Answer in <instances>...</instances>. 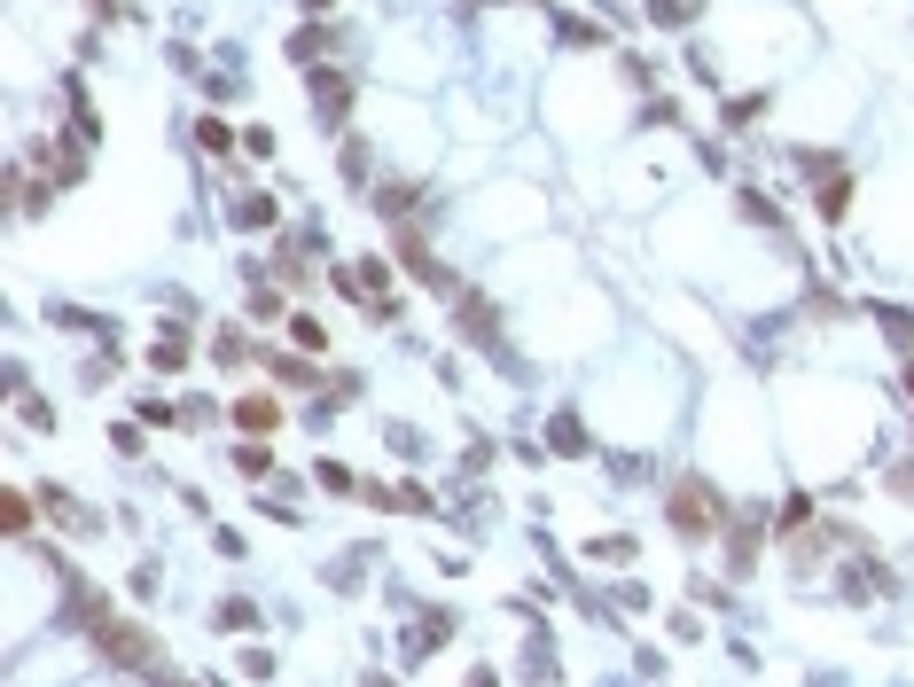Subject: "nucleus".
<instances>
[{
	"mask_svg": "<svg viewBox=\"0 0 914 687\" xmlns=\"http://www.w3.org/2000/svg\"><path fill=\"white\" fill-rule=\"evenodd\" d=\"M235 422H242V429H274V422H282V406H274V399H242V406H235Z\"/></svg>",
	"mask_w": 914,
	"mask_h": 687,
	"instance_id": "f03ea898",
	"label": "nucleus"
},
{
	"mask_svg": "<svg viewBox=\"0 0 914 687\" xmlns=\"http://www.w3.org/2000/svg\"><path fill=\"white\" fill-rule=\"evenodd\" d=\"M673 524H688V532H711V492H704V484L673 492Z\"/></svg>",
	"mask_w": 914,
	"mask_h": 687,
	"instance_id": "f257e3e1",
	"label": "nucleus"
}]
</instances>
